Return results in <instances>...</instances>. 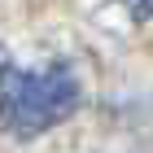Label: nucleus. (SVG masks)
<instances>
[{
	"instance_id": "obj_1",
	"label": "nucleus",
	"mask_w": 153,
	"mask_h": 153,
	"mask_svg": "<svg viewBox=\"0 0 153 153\" xmlns=\"http://www.w3.org/2000/svg\"><path fill=\"white\" fill-rule=\"evenodd\" d=\"M79 109V79L70 66H18L0 61V123L18 136L57 127Z\"/></svg>"
},
{
	"instance_id": "obj_2",
	"label": "nucleus",
	"mask_w": 153,
	"mask_h": 153,
	"mask_svg": "<svg viewBox=\"0 0 153 153\" xmlns=\"http://www.w3.org/2000/svg\"><path fill=\"white\" fill-rule=\"evenodd\" d=\"M123 4H127L136 18H153V0H123Z\"/></svg>"
}]
</instances>
